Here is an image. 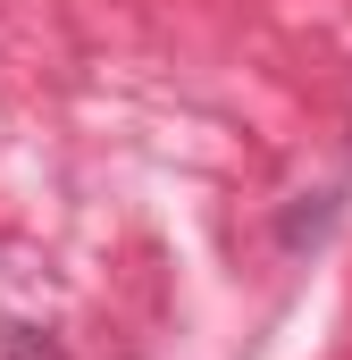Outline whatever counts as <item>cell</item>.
<instances>
[{
  "label": "cell",
  "instance_id": "6da1fadb",
  "mask_svg": "<svg viewBox=\"0 0 352 360\" xmlns=\"http://www.w3.org/2000/svg\"><path fill=\"white\" fill-rule=\"evenodd\" d=\"M0 352H8V360H68L42 327H25V319H8V327H0Z\"/></svg>",
  "mask_w": 352,
  "mask_h": 360
}]
</instances>
